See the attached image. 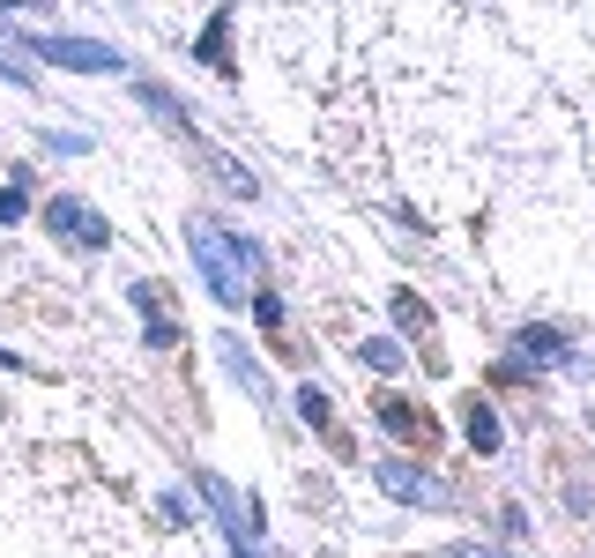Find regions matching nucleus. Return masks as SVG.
I'll use <instances>...</instances> for the list:
<instances>
[{
  "label": "nucleus",
  "mask_w": 595,
  "mask_h": 558,
  "mask_svg": "<svg viewBox=\"0 0 595 558\" xmlns=\"http://www.w3.org/2000/svg\"><path fill=\"white\" fill-rule=\"evenodd\" d=\"M186 246H194L202 283H209L223 305H239L260 283V254H254V246H239V239H231L223 223H209V216H194V223H186Z\"/></svg>",
  "instance_id": "f257e3e1"
},
{
  "label": "nucleus",
  "mask_w": 595,
  "mask_h": 558,
  "mask_svg": "<svg viewBox=\"0 0 595 558\" xmlns=\"http://www.w3.org/2000/svg\"><path fill=\"white\" fill-rule=\"evenodd\" d=\"M45 223H52V231H68V239H75L83 254H97V246L112 239V231H105V216L89 209V202H75V194H60V202L45 209Z\"/></svg>",
  "instance_id": "f03ea898"
},
{
  "label": "nucleus",
  "mask_w": 595,
  "mask_h": 558,
  "mask_svg": "<svg viewBox=\"0 0 595 558\" xmlns=\"http://www.w3.org/2000/svg\"><path fill=\"white\" fill-rule=\"evenodd\" d=\"M38 52L52 60V68H83V75H112V68H120V52L97 45V38H45Z\"/></svg>",
  "instance_id": "7ed1b4c3"
},
{
  "label": "nucleus",
  "mask_w": 595,
  "mask_h": 558,
  "mask_svg": "<svg viewBox=\"0 0 595 558\" xmlns=\"http://www.w3.org/2000/svg\"><path fill=\"white\" fill-rule=\"evenodd\" d=\"M373 476H380L387 499H402V507H439V499H447V492H439L425 470H410V462H373Z\"/></svg>",
  "instance_id": "20e7f679"
},
{
  "label": "nucleus",
  "mask_w": 595,
  "mask_h": 558,
  "mask_svg": "<svg viewBox=\"0 0 595 558\" xmlns=\"http://www.w3.org/2000/svg\"><path fill=\"white\" fill-rule=\"evenodd\" d=\"M202 499H209L216 514L231 521V544H246V551H254V536H260V521L246 514V507H239V492H231V484H223V476H209L202 470Z\"/></svg>",
  "instance_id": "39448f33"
},
{
  "label": "nucleus",
  "mask_w": 595,
  "mask_h": 558,
  "mask_svg": "<svg viewBox=\"0 0 595 558\" xmlns=\"http://www.w3.org/2000/svg\"><path fill=\"white\" fill-rule=\"evenodd\" d=\"M134 305H142V320H149V343H157V350L179 343V328L165 320V305H157V291H149V283H134Z\"/></svg>",
  "instance_id": "423d86ee"
},
{
  "label": "nucleus",
  "mask_w": 595,
  "mask_h": 558,
  "mask_svg": "<svg viewBox=\"0 0 595 558\" xmlns=\"http://www.w3.org/2000/svg\"><path fill=\"white\" fill-rule=\"evenodd\" d=\"M521 357H536V365H573V357L558 350L551 328H521Z\"/></svg>",
  "instance_id": "0eeeda50"
},
{
  "label": "nucleus",
  "mask_w": 595,
  "mask_h": 558,
  "mask_svg": "<svg viewBox=\"0 0 595 558\" xmlns=\"http://www.w3.org/2000/svg\"><path fill=\"white\" fill-rule=\"evenodd\" d=\"M469 447H484V454H491V447H499V417H491V402H469Z\"/></svg>",
  "instance_id": "6e6552de"
},
{
  "label": "nucleus",
  "mask_w": 595,
  "mask_h": 558,
  "mask_svg": "<svg viewBox=\"0 0 595 558\" xmlns=\"http://www.w3.org/2000/svg\"><path fill=\"white\" fill-rule=\"evenodd\" d=\"M380 425H387V432H402V439H417V432H425V417H417L410 402H394V395H380Z\"/></svg>",
  "instance_id": "1a4fd4ad"
},
{
  "label": "nucleus",
  "mask_w": 595,
  "mask_h": 558,
  "mask_svg": "<svg viewBox=\"0 0 595 558\" xmlns=\"http://www.w3.org/2000/svg\"><path fill=\"white\" fill-rule=\"evenodd\" d=\"M357 350H365L373 373H402V343H394V336H373V343H357Z\"/></svg>",
  "instance_id": "9d476101"
},
{
  "label": "nucleus",
  "mask_w": 595,
  "mask_h": 558,
  "mask_svg": "<svg viewBox=\"0 0 595 558\" xmlns=\"http://www.w3.org/2000/svg\"><path fill=\"white\" fill-rule=\"evenodd\" d=\"M298 410H305V425H328V395L320 387H298Z\"/></svg>",
  "instance_id": "9b49d317"
},
{
  "label": "nucleus",
  "mask_w": 595,
  "mask_h": 558,
  "mask_svg": "<svg viewBox=\"0 0 595 558\" xmlns=\"http://www.w3.org/2000/svg\"><path fill=\"white\" fill-rule=\"evenodd\" d=\"M23 209H31V194H23V186H0V223H15Z\"/></svg>",
  "instance_id": "f8f14e48"
},
{
  "label": "nucleus",
  "mask_w": 595,
  "mask_h": 558,
  "mask_svg": "<svg viewBox=\"0 0 595 558\" xmlns=\"http://www.w3.org/2000/svg\"><path fill=\"white\" fill-rule=\"evenodd\" d=\"M254 313H260V328H283V299H276V291H260Z\"/></svg>",
  "instance_id": "ddd939ff"
},
{
  "label": "nucleus",
  "mask_w": 595,
  "mask_h": 558,
  "mask_svg": "<svg viewBox=\"0 0 595 558\" xmlns=\"http://www.w3.org/2000/svg\"><path fill=\"white\" fill-rule=\"evenodd\" d=\"M394 320H402V328H417V336H425V305H417V299H394Z\"/></svg>",
  "instance_id": "4468645a"
},
{
  "label": "nucleus",
  "mask_w": 595,
  "mask_h": 558,
  "mask_svg": "<svg viewBox=\"0 0 595 558\" xmlns=\"http://www.w3.org/2000/svg\"><path fill=\"white\" fill-rule=\"evenodd\" d=\"M0 75H15V83H31V68H23V60H15L8 45H0Z\"/></svg>",
  "instance_id": "2eb2a0df"
},
{
  "label": "nucleus",
  "mask_w": 595,
  "mask_h": 558,
  "mask_svg": "<svg viewBox=\"0 0 595 558\" xmlns=\"http://www.w3.org/2000/svg\"><path fill=\"white\" fill-rule=\"evenodd\" d=\"M447 558H513V551H491V544H462V551H447Z\"/></svg>",
  "instance_id": "dca6fc26"
},
{
  "label": "nucleus",
  "mask_w": 595,
  "mask_h": 558,
  "mask_svg": "<svg viewBox=\"0 0 595 558\" xmlns=\"http://www.w3.org/2000/svg\"><path fill=\"white\" fill-rule=\"evenodd\" d=\"M246 558H254V551H246Z\"/></svg>",
  "instance_id": "f3484780"
}]
</instances>
